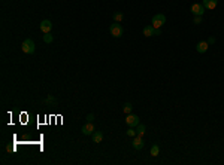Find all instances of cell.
Listing matches in <instances>:
<instances>
[{
	"instance_id": "cell-16",
	"label": "cell",
	"mask_w": 224,
	"mask_h": 165,
	"mask_svg": "<svg viewBox=\"0 0 224 165\" xmlns=\"http://www.w3.org/2000/svg\"><path fill=\"white\" fill-rule=\"evenodd\" d=\"M52 40H54L52 34H51V33H45V36H44V42H45V43H52Z\"/></svg>"
},
{
	"instance_id": "cell-13",
	"label": "cell",
	"mask_w": 224,
	"mask_h": 165,
	"mask_svg": "<svg viewBox=\"0 0 224 165\" xmlns=\"http://www.w3.org/2000/svg\"><path fill=\"white\" fill-rule=\"evenodd\" d=\"M136 132H137V135H140V137H142V135L145 134V125H143V124L137 125V126H136Z\"/></svg>"
},
{
	"instance_id": "cell-8",
	"label": "cell",
	"mask_w": 224,
	"mask_h": 165,
	"mask_svg": "<svg viewBox=\"0 0 224 165\" xmlns=\"http://www.w3.org/2000/svg\"><path fill=\"white\" fill-rule=\"evenodd\" d=\"M202 4L205 6V9H209V10H212V9H215V7H217V4H218V0H203V1H202Z\"/></svg>"
},
{
	"instance_id": "cell-17",
	"label": "cell",
	"mask_w": 224,
	"mask_h": 165,
	"mask_svg": "<svg viewBox=\"0 0 224 165\" xmlns=\"http://www.w3.org/2000/svg\"><path fill=\"white\" fill-rule=\"evenodd\" d=\"M123 110H124V113H126V115H129V113L132 112V104H130V103H126Z\"/></svg>"
},
{
	"instance_id": "cell-6",
	"label": "cell",
	"mask_w": 224,
	"mask_h": 165,
	"mask_svg": "<svg viewBox=\"0 0 224 165\" xmlns=\"http://www.w3.org/2000/svg\"><path fill=\"white\" fill-rule=\"evenodd\" d=\"M51 28H52V22L49 21V19H44L42 22H41V30H42V33H49L51 31Z\"/></svg>"
},
{
	"instance_id": "cell-15",
	"label": "cell",
	"mask_w": 224,
	"mask_h": 165,
	"mask_svg": "<svg viewBox=\"0 0 224 165\" xmlns=\"http://www.w3.org/2000/svg\"><path fill=\"white\" fill-rule=\"evenodd\" d=\"M123 18H124V15H123L121 12H115V13H114V21H115V22H121Z\"/></svg>"
},
{
	"instance_id": "cell-2",
	"label": "cell",
	"mask_w": 224,
	"mask_h": 165,
	"mask_svg": "<svg viewBox=\"0 0 224 165\" xmlns=\"http://www.w3.org/2000/svg\"><path fill=\"white\" fill-rule=\"evenodd\" d=\"M21 49H23L24 54H33L35 49H36L35 42L32 40V39H26V40L23 42V45H21Z\"/></svg>"
},
{
	"instance_id": "cell-10",
	"label": "cell",
	"mask_w": 224,
	"mask_h": 165,
	"mask_svg": "<svg viewBox=\"0 0 224 165\" xmlns=\"http://www.w3.org/2000/svg\"><path fill=\"white\" fill-rule=\"evenodd\" d=\"M143 140H142V137L140 135H136L133 140V147L136 149V150H140V149H143Z\"/></svg>"
},
{
	"instance_id": "cell-1",
	"label": "cell",
	"mask_w": 224,
	"mask_h": 165,
	"mask_svg": "<svg viewBox=\"0 0 224 165\" xmlns=\"http://www.w3.org/2000/svg\"><path fill=\"white\" fill-rule=\"evenodd\" d=\"M166 24V16L163 13H155L152 16V27L154 28H161Z\"/></svg>"
},
{
	"instance_id": "cell-20",
	"label": "cell",
	"mask_w": 224,
	"mask_h": 165,
	"mask_svg": "<svg viewBox=\"0 0 224 165\" xmlns=\"http://www.w3.org/2000/svg\"><path fill=\"white\" fill-rule=\"evenodd\" d=\"M93 121H94V115H91V113L87 115V122H93Z\"/></svg>"
},
{
	"instance_id": "cell-21",
	"label": "cell",
	"mask_w": 224,
	"mask_h": 165,
	"mask_svg": "<svg viewBox=\"0 0 224 165\" xmlns=\"http://www.w3.org/2000/svg\"><path fill=\"white\" fill-rule=\"evenodd\" d=\"M208 43H209V45H211V43H215V37H212V36H209V37H208Z\"/></svg>"
},
{
	"instance_id": "cell-19",
	"label": "cell",
	"mask_w": 224,
	"mask_h": 165,
	"mask_svg": "<svg viewBox=\"0 0 224 165\" xmlns=\"http://www.w3.org/2000/svg\"><path fill=\"white\" fill-rule=\"evenodd\" d=\"M193 21H194V24H202V21H203V19H202V16H199V15H196Z\"/></svg>"
},
{
	"instance_id": "cell-9",
	"label": "cell",
	"mask_w": 224,
	"mask_h": 165,
	"mask_svg": "<svg viewBox=\"0 0 224 165\" xmlns=\"http://www.w3.org/2000/svg\"><path fill=\"white\" fill-rule=\"evenodd\" d=\"M208 46H209V43L208 42H199L197 45H196V51L199 52V54H205L206 51H208Z\"/></svg>"
},
{
	"instance_id": "cell-22",
	"label": "cell",
	"mask_w": 224,
	"mask_h": 165,
	"mask_svg": "<svg viewBox=\"0 0 224 165\" xmlns=\"http://www.w3.org/2000/svg\"><path fill=\"white\" fill-rule=\"evenodd\" d=\"M154 34H155V36L161 34V30H160V28H154Z\"/></svg>"
},
{
	"instance_id": "cell-3",
	"label": "cell",
	"mask_w": 224,
	"mask_h": 165,
	"mask_svg": "<svg viewBox=\"0 0 224 165\" xmlns=\"http://www.w3.org/2000/svg\"><path fill=\"white\" fill-rule=\"evenodd\" d=\"M109 31H111V34H112L114 37H121V36H123V27L120 25V22L112 24L111 28H109Z\"/></svg>"
},
{
	"instance_id": "cell-7",
	"label": "cell",
	"mask_w": 224,
	"mask_h": 165,
	"mask_svg": "<svg viewBox=\"0 0 224 165\" xmlns=\"http://www.w3.org/2000/svg\"><path fill=\"white\" fill-rule=\"evenodd\" d=\"M82 134L84 135H91L93 132H94V125H93V122H87V124L82 126Z\"/></svg>"
},
{
	"instance_id": "cell-12",
	"label": "cell",
	"mask_w": 224,
	"mask_h": 165,
	"mask_svg": "<svg viewBox=\"0 0 224 165\" xmlns=\"http://www.w3.org/2000/svg\"><path fill=\"white\" fill-rule=\"evenodd\" d=\"M102 140H103V134L100 131H94L93 132V141L94 143H102Z\"/></svg>"
},
{
	"instance_id": "cell-18",
	"label": "cell",
	"mask_w": 224,
	"mask_h": 165,
	"mask_svg": "<svg viewBox=\"0 0 224 165\" xmlns=\"http://www.w3.org/2000/svg\"><path fill=\"white\" fill-rule=\"evenodd\" d=\"M127 135H129V137H136V135H137V132H136V129H133V126H129Z\"/></svg>"
},
{
	"instance_id": "cell-11",
	"label": "cell",
	"mask_w": 224,
	"mask_h": 165,
	"mask_svg": "<svg viewBox=\"0 0 224 165\" xmlns=\"http://www.w3.org/2000/svg\"><path fill=\"white\" fill-rule=\"evenodd\" d=\"M143 36H145V37H152V36H154V27H152V25L143 27Z\"/></svg>"
},
{
	"instance_id": "cell-5",
	"label": "cell",
	"mask_w": 224,
	"mask_h": 165,
	"mask_svg": "<svg viewBox=\"0 0 224 165\" xmlns=\"http://www.w3.org/2000/svg\"><path fill=\"white\" fill-rule=\"evenodd\" d=\"M126 124L129 125V126H137V125L140 124L139 122V116L137 115H132V113H129L127 115V118H126Z\"/></svg>"
},
{
	"instance_id": "cell-14",
	"label": "cell",
	"mask_w": 224,
	"mask_h": 165,
	"mask_svg": "<svg viewBox=\"0 0 224 165\" xmlns=\"http://www.w3.org/2000/svg\"><path fill=\"white\" fill-rule=\"evenodd\" d=\"M158 153H160L158 144H152V147H151V155H152V156H158Z\"/></svg>"
},
{
	"instance_id": "cell-4",
	"label": "cell",
	"mask_w": 224,
	"mask_h": 165,
	"mask_svg": "<svg viewBox=\"0 0 224 165\" xmlns=\"http://www.w3.org/2000/svg\"><path fill=\"white\" fill-rule=\"evenodd\" d=\"M191 12H193L194 16H196V15L202 16V15L205 13V6L200 4V3H193V6H191Z\"/></svg>"
}]
</instances>
